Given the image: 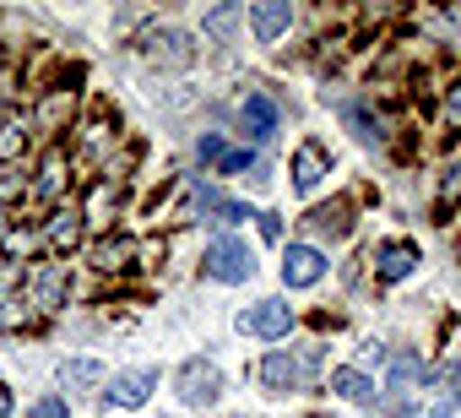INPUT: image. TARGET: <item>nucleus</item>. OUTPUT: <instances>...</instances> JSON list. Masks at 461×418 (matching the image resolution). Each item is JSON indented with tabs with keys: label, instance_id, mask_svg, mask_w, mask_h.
<instances>
[{
	"label": "nucleus",
	"instance_id": "f257e3e1",
	"mask_svg": "<svg viewBox=\"0 0 461 418\" xmlns=\"http://www.w3.org/2000/svg\"><path fill=\"white\" fill-rule=\"evenodd\" d=\"M201 272H206V277H217V283H245V277H256V256H250V245H245V240L222 234V240H212V250H206Z\"/></svg>",
	"mask_w": 461,
	"mask_h": 418
},
{
	"label": "nucleus",
	"instance_id": "f03ea898",
	"mask_svg": "<svg viewBox=\"0 0 461 418\" xmlns=\"http://www.w3.org/2000/svg\"><path fill=\"white\" fill-rule=\"evenodd\" d=\"M71 114H77V87H66V82H55V87H44L39 93V104H33V131H71Z\"/></svg>",
	"mask_w": 461,
	"mask_h": 418
},
{
	"label": "nucleus",
	"instance_id": "7ed1b4c3",
	"mask_svg": "<svg viewBox=\"0 0 461 418\" xmlns=\"http://www.w3.org/2000/svg\"><path fill=\"white\" fill-rule=\"evenodd\" d=\"M114 141H120V114H114L109 98H93V114H87V125H82V158L98 163Z\"/></svg>",
	"mask_w": 461,
	"mask_h": 418
},
{
	"label": "nucleus",
	"instance_id": "20e7f679",
	"mask_svg": "<svg viewBox=\"0 0 461 418\" xmlns=\"http://www.w3.org/2000/svg\"><path fill=\"white\" fill-rule=\"evenodd\" d=\"M66 179H71V158H66V147H50L44 158H39V174H33V201L39 206H60V195H66Z\"/></svg>",
	"mask_w": 461,
	"mask_h": 418
},
{
	"label": "nucleus",
	"instance_id": "39448f33",
	"mask_svg": "<svg viewBox=\"0 0 461 418\" xmlns=\"http://www.w3.org/2000/svg\"><path fill=\"white\" fill-rule=\"evenodd\" d=\"M331 272V261H326V250L321 245H288V256H283V283L288 288H315L321 277Z\"/></svg>",
	"mask_w": 461,
	"mask_h": 418
},
{
	"label": "nucleus",
	"instance_id": "423d86ee",
	"mask_svg": "<svg viewBox=\"0 0 461 418\" xmlns=\"http://www.w3.org/2000/svg\"><path fill=\"white\" fill-rule=\"evenodd\" d=\"M28 288H33V304L50 315V310H60L66 294H71V267H66V261H44V267L28 272Z\"/></svg>",
	"mask_w": 461,
	"mask_h": 418
},
{
	"label": "nucleus",
	"instance_id": "0eeeda50",
	"mask_svg": "<svg viewBox=\"0 0 461 418\" xmlns=\"http://www.w3.org/2000/svg\"><path fill=\"white\" fill-rule=\"evenodd\" d=\"M217 391H222V375H217L212 359H185V364H179V396H185L190 407L217 402Z\"/></svg>",
	"mask_w": 461,
	"mask_h": 418
},
{
	"label": "nucleus",
	"instance_id": "6e6552de",
	"mask_svg": "<svg viewBox=\"0 0 461 418\" xmlns=\"http://www.w3.org/2000/svg\"><path fill=\"white\" fill-rule=\"evenodd\" d=\"M240 332L277 342V337H288V332H294V310H288L283 299H261L256 310H245V315H240Z\"/></svg>",
	"mask_w": 461,
	"mask_h": 418
},
{
	"label": "nucleus",
	"instance_id": "1a4fd4ad",
	"mask_svg": "<svg viewBox=\"0 0 461 418\" xmlns=\"http://www.w3.org/2000/svg\"><path fill=\"white\" fill-rule=\"evenodd\" d=\"M326 174H331V147H326L321 136L299 141V152H294V190H304V195H310Z\"/></svg>",
	"mask_w": 461,
	"mask_h": 418
},
{
	"label": "nucleus",
	"instance_id": "9d476101",
	"mask_svg": "<svg viewBox=\"0 0 461 418\" xmlns=\"http://www.w3.org/2000/svg\"><path fill=\"white\" fill-rule=\"evenodd\" d=\"M418 272V245L412 240H385L380 250H375V277L380 283H402V277H412Z\"/></svg>",
	"mask_w": 461,
	"mask_h": 418
},
{
	"label": "nucleus",
	"instance_id": "9b49d317",
	"mask_svg": "<svg viewBox=\"0 0 461 418\" xmlns=\"http://www.w3.org/2000/svg\"><path fill=\"white\" fill-rule=\"evenodd\" d=\"M82 229H87L82 206H55V213H50V229H44V240H50V250H55V256H66V250H77V245H82Z\"/></svg>",
	"mask_w": 461,
	"mask_h": 418
},
{
	"label": "nucleus",
	"instance_id": "f8f14e48",
	"mask_svg": "<svg viewBox=\"0 0 461 418\" xmlns=\"http://www.w3.org/2000/svg\"><path fill=\"white\" fill-rule=\"evenodd\" d=\"M304 229H310L315 240H348V234H353V206H348V201L315 206V213L304 218Z\"/></svg>",
	"mask_w": 461,
	"mask_h": 418
},
{
	"label": "nucleus",
	"instance_id": "ddd939ff",
	"mask_svg": "<svg viewBox=\"0 0 461 418\" xmlns=\"http://www.w3.org/2000/svg\"><path fill=\"white\" fill-rule=\"evenodd\" d=\"M304 359H294V353H283V348H272L267 353V364H261V380L272 386V391H299L304 386Z\"/></svg>",
	"mask_w": 461,
	"mask_h": 418
},
{
	"label": "nucleus",
	"instance_id": "4468645a",
	"mask_svg": "<svg viewBox=\"0 0 461 418\" xmlns=\"http://www.w3.org/2000/svg\"><path fill=\"white\" fill-rule=\"evenodd\" d=\"M152 391H158V369H125V375H114V380H109V391H104V396H114L120 407H141Z\"/></svg>",
	"mask_w": 461,
	"mask_h": 418
},
{
	"label": "nucleus",
	"instance_id": "2eb2a0df",
	"mask_svg": "<svg viewBox=\"0 0 461 418\" xmlns=\"http://www.w3.org/2000/svg\"><path fill=\"white\" fill-rule=\"evenodd\" d=\"M250 28H256L261 44H277L294 28V6H288V0H261V6L250 12Z\"/></svg>",
	"mask_w": 461,
	"mask_h": 418
},
{
	"label": "nucleus",
	"instance_id": "dca6fc26",
	"mask_svg": "<svg viewBox=\"0 0 461 418\" xmlns=\"http://www.w3.org/2000/svg\"><path fill=\"white\" fill-rule=\"evenodd\" d=\"M114 206H120V179H114V174H98L93 190H87V201H82V218H87L93 229H104Z\"/></svg>",
	"mask_w": 461,
	"mask_h": 418
},
{
	"label": "nucleus",
	"instance_id": "f3484780",
	"mask_svg": "<svg viewBox=\"0 0 461 418\" xmlns=\"http://www.w3.org/2000/svg\"><path fill=\"white\" fill-rule=\"evenodd\" d=\"M240 114H245V136H250V141H272V131H277V120H283L267 93H245V109H240Z\"/></svg>",
	"mask_w": 461,
	"mask_h": 418
},
{
	"label": "nucleus",
	"instance_id": "a211bd4d",
	"mask_svg": "<svg viewBox=\"0 0 461 418\" xmlns=\"http://www.w3.org/2000/svg\"><path fill=\"white\" fill-rule=\"evenodd\" d=\"M136 256H141V245H136V240H125V234H120V240H98V245H93V267H98V272H125Z\"/></svg>",
	"mask_w": 461,
	"mask_h": 418
},
{
	"label": "nucleus",
	"instance_id": "6ab92c4d",
	"mask_svg": "<svg viewBox=\"0 0 461 418\" xmlns=\"http://www.w3.org/2000/svg\"><path fill=\"white\" fill-rule=\"evenodd\" d=\"M147 55L163 60V66H190V60H195V50H190L185 33H152V39H147Z\"/></svg>",
	"mask_w": 461,
	"mask_h": 418
},
{
	"label": "nucleus",
	"instance_id": "aec40b11",
	"mask_svg": "<svg viewBox=\"0 0 461 418\" xmlns=\"http://www.w3.org/2000/svg\"><path fill=\"white\" fill-rule=\"evenodd\" d=\"M331 391L348 396V402H375V396H380L375 380H369L364 369H331Z\"/></svg>",
	"mask_w": 461,
	"mask_h": 418
},
{
	"label": "nucleus",
	"instance_id": "412c9836",
	"mask_svg": "<svg viewBox=\"0 0 461 418\" xmlns=\"http://www.w3.org/2000/svg\"><path fill=\"white\" fill-rule=\"evenodd\" d=\"M461 201V158H450L445 163V174H439V195H434V213L439 218H450V206Z\"/></svg>",
	"mask_w": 461,
	"mask_h": 418
},
{
	"label": "nucleus",
	"instance_id": "4be33fe9",
	"mask_svg": "<svg viewBox=\"0 0 461 418\" xmlns=\"http://www.w3.org/2000/svg\"><path fill=\"white\" fill-rule=\"evenodd\" d=\"M23 152H28V125L23 120H6V125H0V163L12 168Z\"/></svg>",
	"mask_w": 461,
	"mask_h": 418
},
{
	"label": "nucleus",
	"instance_id": "5701e85b",
	"mask_svg": "<svg viewBox=\"0 0 461 418\" xmlns=\"http://www.w3.org/2000/svg\"><path fill=\"white\" fill-rule=\"evenodd\" d=\"M348 120L358 125L364 141H385V136H391V131H385V114H375L369 104H348Z\"/></svg>",
	"mask_w": 461,
	"mask_h": 418
},
{
	"label": "nucleus",
	"instance_id": "b1692460",
	"mask_svg": "<svg viewBox=\"0 0 461 418\" xmlns=\"http://www.w3.org/2000/svg\"><path fill=\"white\" fill-rule=\"evenodd\" d=\"M423 380H429V364H423V359H396V364H391V386H385V391H396V396H402L407 386H423Z\"/></svg>",
	"mask_w": 461,
	"mask_h": 418
},
{
	"label": "nucleus",
	"instance_id": "393cba45",
	"mask_svg": "<svg viewBox=\"0 0 461 418\" xmlns=\"http://www.w3.org/2000/svg\"><path fill=\"white\" fill-rule=\"evenodd\" d=\"M17 288H28V261H17V256L0 250V299H12Z\"/></svg>",
	"mask_w": 461,
	"mask_h": 418
},
{
	"label": "nucleus",
	"instance_id": "a878e982",
	"mask_svg": "<svg viewBox=\"0 0 461 418\" xmlns=\"http://www.w3.org/2000/svg\"><path fill=\"white\" fill-rule=\"evenodd\" d=\"M28 190H33V179H28V168H23V163L0 168V201H17V195H28Z\"/></svg>",
	"mask_w": 461,
	"mask_h": 418
},
{
	"label": "nucleus",
	"instance_id": "bb28decb",
	"mask_svg": "<svg viewBox=\"0 0 461 418\" xmlns=\"http://www.w3.org/2000/svg\"><path fill=\"white\" fill-rule=\"evenodd\" d=\"M98 380H104V364H93V359H77V364H66V386L87 391V386H98Z\"/></svg>",
	"mask_w": 461,
	"mask_h": 418
},
{
	"label": "nucleus",
	"instance_id": "cd10ccee",
	"mask_svg": "<svg viewBox=\"0 0 461 418\" xmlns=\"http://www.w3.org/2000/svg\"><path fill=\"white\" fill-rule=\"evenodd\" d=\"M33 310H28V299L23 294H12V299H0V326H23Z\"/></svg>",
	"mask_w": 461,
	"mask_h": 418
},
{
	"label": "nucleus",
	"instance_id": "c85d7f7f",
	"mask_svg": "<svg viewBox=\"0 0 461 418\" xmlns=\"http://www.w3.org/2000/svg\"><path fill=\"white\" fill-rule=\"evenodd\" d=\"M195 158H201V163H222V158H228V147H222V136H217V131H206V136L195 141Z\"/></svg>",
	"mask_w": 461,
	"mask_h": 418
},
{
	"label": "nucleus",
	"instance_id": "c756f323",
	"mask_svg": "<svg viewBox=\"0 0 461 418\" xmlns=\"http://www.w3.org/2000/svg\"><path fill=\"white\" fill-rule=\"evenodd\" d=\"M66 413H71V407H66V396H55V391L28 407V418H66Z\"/></svg>",
	"mask_w": 461,
	"mask_h": 418
},
{
	"label": "nucleus",
	"instance_id": "7c9ffc66",
	"mask_svg": "<svg viewBox=\"0 0 461 418\" xmlns=\"http://www.w3.org/2000/svg\"><path fill=\"white\" fill-rule=\"evenodd\" d=\"M439 114H445V125H461V77L445 87V104H439Z\"/></svg>",
	"mask_w": 461,
	"mask_h": 418
},
{
	"label": "nucleus",
	"instance_id": "2f4dec72",
	"mask_svg": "<svg viewBox=\"0 0 461 418\" xmlns=\"http://www.w3.org/2000/svg\"><path fill=\"white\" fill-rule=\"evenodd\" d=\"M250 163H256V152H250V147H245V152H228V158L217 163V174H245Z\"/></svg>",
	"mask_w": 461,
	"mask_h": 418
},
{
	"label": "nucleus",
	"instance_id": "473e14b6",
	"mask_svg": "<svg viewBox=\"0 0 461 418\" xmlns=\"http://www.w3.org/2000/svg\"><path fill=\"white\" fill-rule=\"evenodd\" d=\"M234 17H240L234 6H222V12H212V17H206V33H228V28H234Z\"/></svg>",
	"mask_w": 461,
	"mask_h": 418
},
{
	"label": "nucleus",
	"instance_id": "72a5a7b5",
	"mask_svg": "<svg viewBox=\"0 0 461 418\" xmlns=\"http://www.w3.org/2000/svg\"><path fill=\"white\" fill-rule=\"evenodd\" d=\"M261 240H283V218L277 213H261Z\"/></svg>",
	"mask_w": 461,
	"mask_h": 418
},
{
	"label": "nucleus",
	"instance_id": "f704fd0d",
	"mask_svg": "<svg viewBox=\"0 0 461 418\" xmlns=\"http://www.w3.org/2000/svg\"><path fill=\"white\" fill-rule=\"evenodd\" d=\"M445 380H450V396H461V359L445 364Z\"/></svg>",
	"mask_w": 461,
	"mask_h": 418
},
{
	"label": "nucleus",
	"instance_id": "c9c22d12",
	"mask_svg": "<svg viewBox=\"0 0 461 418\" xmlns=\"http://www.w3.org/2000/svg\"><path fill=\"white\" fill-rule=\"evenodd\" d=\"M12 413V396H6V386H0V418H6Z\"/></svg>",
	"mask_w": 461,
	"mask_h": 418
},
{
	"label": "nucleus",
	"instance_id": "e433bc0d",
	"mask_svg": "<svg viewBox=\"0 0 461 418\" xmlns=\"http://www.w3.org/2000/svg\"><path fill=\"white\" fill-rule=\"evenodd\" d=\"M429 418H450V407H445V402H439V407H434V413H429Z\"/></svg>",
	"mask_w": 461,
	"mask_h": 418
}]
</instances>
